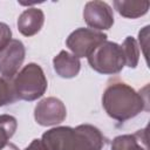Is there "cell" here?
Masks as SVG:
<instances>
[{"label": "cell", "instance_id": "1", "mask_svg": "<svg viewBox=\"0 0 150 150\" xmlns=\"http://www.w3.org/2000/svg\"><path fill=\"white\" fill-rule=\"evenodd\" d=\"M148 101L141 93L122 82H110L103 91L102 105L109 117L125 122L137 116L143 110H148Z\"/></svg>", "mask_w": 150, "mask_h": 150}, {"label": "cell", "instance_id": "2", "mask_svg": "<svg viewBox=\"0 0 150 150\" xmlns=\"http://www.w3.org/2000/svg\"><path fill=\"white\" fill-rule=\"evenodd\" d=\"M12 86L16 100L30 102L40 98L46 93L48 82L42 68L38 63L32 62L13 77Z\"/></svg>", "mask_w": 150, "mask_h": 150}, {"label": "cell", "instance_id": "3", "mask_svg": "<svg viewBox=\"0 0 150 150\" xmlns=\"http://www.w3.org/2000/svg\"><path fill=\"white\" fill-rule=\"evenodd\" d=\"M87 59L95 71L104 75L117 74L125 66L122 47L108 40L102 42Z\"/></svg>", "mask_w": 150, "mask_h": 150}, {"label": "cell", "instance_id": "4", "mask_svg": "<svg viewBox=\"0 0 150 150\" xmlns=\"http://www.w3.org/2000/svg\"><path fill=\"white\" fill-rule=\"evenodd\" d=\"M107 40V34L91 28H77L69 34L66 40L67 47L73 55L80 57H88L102 42Z\"/></svg>", "mask_w": 150, "mask_h": 150}, {"label": "cell", "instance_id": "5", "mask_svg": "<svg viewBox=\"0 0 150 150\" xmlns=\"http://www.w3.org/2000/svg\"><path fill=\"white\" fill-rule=\"evenodd\" d=\"M67 117L64 103L56 97L42 98L34 109V118L42 127H52L62 123Z\"/></svg>", "mask_w": 150, "mask_h": 150}, {"label": "cell", "instance_id": "6", "mask_svg": "<svg viewBox=\"0 0 150 150\" xmlns=\"http://www.w3.org/2000/svg\"><path fill=\"white\" fill-rule=\"evenodd\" d=\"M26 56L25 45L16 39L12 41L0 52V74L5 79H13L21 68Z\"/></svg>", "mask_w": 150, "mask_h": 150}, {"label": "cell", "instance_id": "7", "mask_svg": "<svg viewBox=\"0 0 150 150\" xmlns=\"http://www.w3.org/2000/svg\"><path fill=\"white\" fill-rule=\"evenodd\" d=\"M83 19L91 29L107 30L114 25V12L107 2L94 0L84 5Z\"/></svg>", "mask_w": 150, "mask_h": 150}, {"label": "cell", "instance_id": "8", "mask_svg": "<svg viewBox=\"0 0 150 150\" xmlns=\"http://www.w3.org/2000/svg\"><path fill=\"white\" fill-rule=\"evenodd\" d=\"M75 130V145L73 150H102L105 139L96 127L91 124H80Z\"/></svg>", "mask_w": 150, "mask_h": 150}, {"label": "cell", "instance_id": "9", "mask_svg": "<svg viewBox=\"0 0 150 150\" xmlns=\"http://www.w3.org/2000/svg\"><path fill=\"white\" fill-rule=\"evenodd\" d=\"M41 141L48 150H73L75 130L71 127H55L43 132Z\"/></svg>", "mask_w": 150, "mask_h": 150}, {"label": "cell", "instance_id": "10", "mask_svg": "<svg viewBox=\"0 0 150 150\" xmlns=\"http://www.w3.org/2000/svg\"><path fill=\"white\" fill-rule=\"evenodd\" d=\"M45 23V14L40 8L30 7L25 9L18 18V29L23 36L38 34Z\"/></svg>", "mask_w": 150, "mask_h": 150}, {"label": "cell", "instance_id": "11", "mask_svg": "<svg viewBox=\"0 0 150 150\" xmlns=\"http://www.w3.org/2000/svg\"><path fill=\"white\" fill-rule=\"evenodd\" d=\"M53 66L55 73L62 79H73L81 69L80 59L67 50H61L53 59Z\"/></svg>", "mask_w": 150, "mask_h": 150}, {"label": "cell", "instance_id": "12", "mask_svg": "<svg viewBox=\"0 0 150 150\" xmlns=\"http://www.w3.org/2000/svg\"><path fill=\"white\" fill-rule=\"evenodd\" d=\"M111 150H149L146 129L132 135H120L111 142Z\"/></svg>", "mask_w": 150, "mask_h": 150}, {"label": "cell", "instance_id": "13", "mask_svg": "<svg viewBox=\"0 0 150 150\" xmlns=\"http://www.w3.org/2000/svg\"><path fill=\"white\" fill-rule=\"evenodd\" d=\"M149 1H135V0H115L114 7L117 13L128 19H137L143 16L149 11Z\"/></svg>", "mask_w": 150, "mask_h": 150}, {"label": "cell", "instance_id": "14", "mask_svg": "<svg viewBox=\"0 0 150 150\" xmlns=\"http://www.w3.org/2000/svg\"><path fill=\"white\" fill-rule=\"evenodd\" d=\"M18 128V121L12 115H0V150L4 149Z\"/></svg>", "mask_w": 150, "mask_h": 150}, {"label": "cell", "instance_id": "15", "mask_svg": "<svg viewBox=\"0 0 150 150\" xmlns=\"http://www.w3.org/2000/svg\"><path fill=\"white\" fill-rule=\"evenodd\" d=\"M121 47L124 55L125 66L129 68H136L139 61V47L137 41L132 36H127Z\"/></svg>", "mask_w": 150, "mask_h": 150}, {"label": "cell", "instance_id": "16", "mask_svg": "<svg viewBox=\"0 0 150 150\" xmlns=\"http://www.w3.org/2000/svg\"><path fill=\"white\" fill-rule=\"evenodd\" d=\"M16 101L12 82L5 77H0V107L11 104Z\"/></svg>", "mask_w": 150, "mask_h": 150}, {"label": "cell", "instance_id": "17", "mask_svg": "<svg viewBox=\"0 0 150 150\" xmlns=\"http://www.w3.org/2000/svg\"><path fill=\"white\" fill-rule=\"evenodd\" d=\"M12 41V30L5 22H0V52Z\"/></svg>", "mask_w": 150, "mask_h": 150}, {"label": "cell", "instance_id": "18", "mask_svg": "<svg viewBox=\"0 0 150 150\" xmlns=\"http://www.w3.org/2000/svg\"><path fill=\"white\" fill-rule=\"evenodd\" d=\"M23 150H48V149H47V146L43 144V142H42L41 139L35 138V139H33V141L30 142V144H29L26 149H23Z\"/></svg>", "mask_w": 150, "mask_h": 150}, {"label": "cell", "instance_id": "19", "mask_svg": "<svg viewBox=\"0 0 150 150\" xmlns=\"http://www.w3.org/2000/svg\"><path fill=\"white\" fill-rule=\"evenodd\" d=\"M1 150H19V148L15 145V144H13V143H8L4 149H1Z\"/></svg>", "mask_w": 150, "mask_h": 150}]
</instances>
